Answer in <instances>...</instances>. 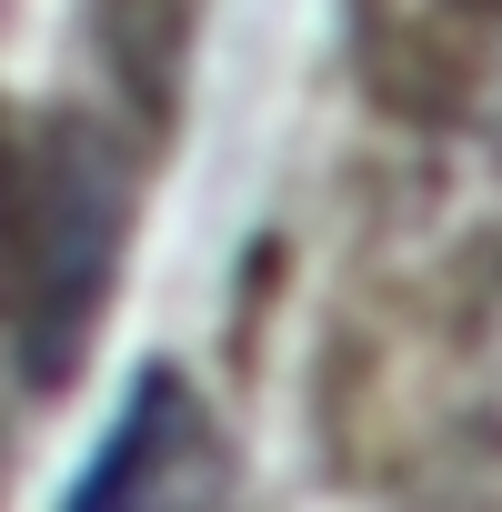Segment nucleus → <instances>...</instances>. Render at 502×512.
<instances>
[{
  "instance_id": "1",
  "label": "nucleus",
  "mask_w": 502,
  "mask_h": 512,
  "mask_svg": "<svg viewBox=\"0 0 502 512\" xmlns=\"http://www.w3.org/2000/svg\"><path fill=\"white\" fill-rule=\"evenodd\" d=\"M111 251H121V181L101 151L61 141L41 191H31V272H21V362L31 382H61L71 352L101 322L111 292Z\"/></svg>"
},
{
  "instance_id": "2",
  "label": "nucleus",
  "mask_w": 502,
  "mask_h": 512,
  "mask_svg": "<svg viewBox=\"0 0 502 512\" xmlns=\"http://www.w3.org/2000/svg\"><path fill=\"white\" fill-rule=\"evenodd\" d=\"M191 432V402H181V372H141V392L121 402V422H111V442L91 452V472L71 482V512H111V502H141V492H161V462H171V442Z\"/></svg>"
}]
</instances>
